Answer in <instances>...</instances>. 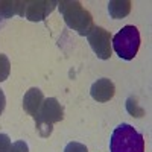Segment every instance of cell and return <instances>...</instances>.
Instances as JSON below:
<instances>
[{
	"mask_svg": "<svg viewBox=\"0 0 152 152\" xmlns=\"http://www.w3.org/2000/svg\"><path fill=\"white\" fill-rule=\"evenodd\" d=\"M9 152H29V146H28L26 142L18 140V142H15L14 145L11 146V151Z\"/></svg>",
	"mask_w": 152,
	"mask_h": 152,
	"instance_id": "13",
	"label": "cell"
},
{
	"mask_svg": "<svg viewBox=\"0 0 152 152\" xmlns=\"http://www.w3.org/2000/svg\"><path fill=\"white\" fill-rule=\"evenodd\" d=\"M64 152H88V149H87V146H85V145H82V143H78V142H70V143L66 146Z\"/></svg>",
	"mask_w": 152,
	"mask_h": 152,
	"instance_id": "11",
	"label": "cell"
},
{
	"mask_svg": "<svg viewBox=\"0 0 152 152\" xmlns=\"http://www.w3.org/2000/svg\"><path fill=\"white\" fill-rule=\"evenodd\" d=\"M93 52L100 59H108L111 56V35L108 31L99 26H93V29L87 35Z\"/></svg>",
	"mask_w": 152,
	"mask_h": 152,
	"instance_id": "5",
	"label": "cell"
},
{
	"mask_svg": "<svg viewBox=\"0 0 152 152\" xmlns=\"http://www.w3.org/2000/svg\"><path fill=\"white\" fill-rule=\"evenodd\" d=\"M43 100H44V96H43V91L40 88H37V87L29 88L26 91V94H24V97H23V108L29 116L35 117L38 110L41 107V104H43Z\"/></svg>",
	"mask_w": 152,
	"mask_h": 152,
	"instance_id": "8",
	"label": "cell"
},
{
	"mask_svg": "<svg viewBox=\"0 0 152 152\" xmlns=\"http://www.w3.org/2000/svg\"><path fill=\"white\" fill-rule=\"evenodd\" d=\"M58 2H26L24 17L31 21H41L55 9Z\"/></svg>",
	"mask_w": 152,
	"mask_h": 152,
	"instance_id": "6",
	"label": "cell"
},
{
	"mask_svg": "<svg viewBox=\"0 0 152 152\" xmlns=\"http://www.w3.org/2000/svg\"><path fill=\"white\" fill-rule=\"evenodd\" d=\"M58 8L64 17L66 24L79 35H88V32L93 29V17L87 9L82 8L79 2L64 0V2H58Z\"/></svg>",
	"mask_w": 152,
	"mask_h": 152,
	"instance_id": "2",
	"label": "cell"
},
{
	"mask_svg": "<svg viewBox=\"0 0 152 152\" xmlns=\"http://www.w3.org/2000/svg\"><path fill=\"white\" fill-rule=\"evenodd\" d=\"M138 47H140V34L135 26L122 28L113 38V49L122 59H134L138 52Z\"/></svg>",
	"mask_w": 152,
	"mask_h": 152,
	"instance_id": "4",
	"label": "cell"
},
{
	"mask_svg": "<svg viewBox=\"0 0 152 152\" xmlns=\"http://www.w3.org/2000/svg\"><path fill=\"white\" fill-rule=\"evenodd\" d=\"M35 119V126L37 131L40 132L41 137H47L52 132V126L56 122H61L64 119V110H62L61 104L55 97L44 99L43 104L38 110Z\"/></svg>",
	"mask_w": 152,
	"mask_h": 152,
	"instance_id": "3",
	"label": "cell"
},
{
	"mask_svg": "<svg viewBox=\"0 0 152 152\" xmlns=\"http://www.w3.org/2000/svg\"><path fill=\"white\" fill-rule=\"evenodd\" d=\"M5 104H6V99H5L3 90L0 88V114H2V113H3V110H5Z\"/></svg>",
	"mask_w": 152,
	"mask_h": 152,
	"instance_id": "14",
	"label": "cell"
},
{
	"mask_svg": "<svg viewBox=\"0 0 152 152\" xmlns=\"http://www.w3.org/2000/svg\"><path fill=\"white\" fill-rule=\"evenodd\" d=\"M129 9H131V2H128V0H123V2L122 0H113L108 3V11L113 18H122L128 15Z\"/></svg>",
	"mask_w": 152,
	"mask_h": 152,
	"instance_id": "9",
	"label": "cell"
},
{
	"mask_svg": "<svg viewBox=\"0 0 152 152\" xmlns=\"http://www.w3.org/2000/svg\"><path fill=\"white\" fill-rule=\"evenodd\" d=\"M11 138L6 134H0V152H9L11 151Z\"/></svg>",
	"mask_w": 152,
	"mask_h": 152,
	"instance_id": "12",
	"label": "cell"
},
{
	"mask_svg": "<svg viewBox=\"0 0 152 152\" xmlns=\"http://www.w3.org/2000/svg\"><path fill=\"white\" fill-rule=\"evenodd\" d=\"M11 72V62L5 53H0V82L8 79Z\"/></svg>",
	"mask_w": 152,
	"mask_h": 152,
	"instance_id": "10",
	"label": "cell"
},
{
	"mask_svg": "<svg viewBox=\"0 0 152 152\" xmlns=\"http://www.w3.org/2000/svg\"><path fill=\"white\" fill-rule=\"evenodd\" d=\"M110 152H145L143 135L134 126L122 123L111 134Z\"/></svg>",
	"mask_w": 152,
	"mask_h": 152,
	"instance_id": "1",
	"label": "cell"
},
{
	"mask_svg": "<svg viewBox=\"0 0 152 152\" xmlns=\"http://www.w3.org/2000/svg\"><path fill=\"white\" fill-rule=\"evenodd\" d=\"M90 94L97 102H108L114 96V84L108 78L97 79L90 88Z\"/></svg>",
	"mask_w": 152,
	"mask_h": 152,
	"instance_id": "7",
	"label": "cell"
},
{
	"mask_svg": "<svg viewBox=\"0 0 152 152\" xmlns=\"http://www.w3.org/2000/svg\"><path fill=\"white\" fill-rule=\"evenodd\" d=\"M0 20H2V17H0Z\"/></svg>",
	"mask_w": 152,
	"mask_h": 152,
	"instance_id": "15",
	"label": "cell"
}]
</instances>
